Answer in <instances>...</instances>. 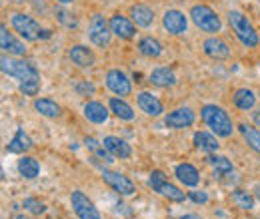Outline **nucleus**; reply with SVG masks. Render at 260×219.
Wrapping results in <instances>:
<instances>
[{
  "label": "nucleus",
  "mask_w": 260,
  "mask_h": 219,
  "mask_svg": "<svg viewBox=\"0 0 260 219\" xmlns=\"http://www.w3.org/2000/svg\"><path fill=\"white\" fill-rule=\"evenodd\" d=\"M256 197H258V201H260V186H256Z\"/></svg>",
  "instance_id": "nucleus-43"
},
{
  "label": "nucleus",
  "mask_w": 260,
  "mask_h": 219,
  "mask_svg": "<svg viewBox=\"0 0 260 219\" xmlns=\"http://www.w3.org/2000/svg\"><path fill=\"white\" fill-rule=\"evenodd\" d=\"M102 180L114 189V191H118L120 195H134V191H136L134 184L130 182L126 176H122V173H118V171L102 169Z\"/></svg>",
  "instance_id": "nucleus-9"
},
{
  "label": "nucleus",
  "mask_w": 260,
  "mask_h": 219,
  "mask_svg": "<svg viewBox=\"0 0 260 219\" xmlns=\"http://www.w3.org/2000/svg\"><path fill=\"white\" fill-rule=\"evenodd\" d=\"M130 16L136 22V26H142V28H148L154 22V12L144 4H134L130 8Z\"/></svg>",
  "instance_id": "nucleus-19"
},
{
  "label": "nucleus",
  "mask_w": 260,
  "mask_h": 219,
  "mask_svg": "<svg viewBox=\"0 0 260 219\" xmlns=\"http://www.w3.org/2000/svg\"><path fill=\"white\" fill-rule=\"evenodd\" d=\"M108 106H110V112H114L116 118L126 120V122L134 120V112H132V108H130L124 100H120V98H110Z\"/></svg>",
  "instance_id": "nucleus-26"
},
{
  "label": "nucleus",
  "mask_w": 260,
  "mask_h": 219,
  "mask_svg": "<svg viewBox=\"0 0 260 219\" xmlns=\"http://www.w3.org/2000/svg\"><path fill=\"white\" fill-rule=\"evenodd\" d=\"M0 48H2L4 52H8V54H14V56H24V54H26L24 44L18 42V40H14V36L8 32L6 26L0 28Z\"/></svg>",
  "instance_id": "nucleus-14"
},
{
  "label": "nucleus",
  "mask_w": 260,
  "mask_h": 219,
  "mask_svg": "<svg viewBox=\"0 0 260 219\" xmlns=\"http://www.w3.org/2000/svg\"><path fill=\"white\" fill-rule=\"evenodd\" d=\"M204 52L210 56V58H216V60H224L230 56V48L224 40L220 38H208L204 42Z\"/></svg>",
  "instance_id": "nucleus-16"
},
{
  "label": "nucleus",
  "mask_w": 260,
  "mask_h": 219,
  "mask_svg": "<svg viewBox=\"0 0 260 219\" xmlns=\"http://www.w3.org/2000/svg\"><path fill=\"white\" fill-rule=\"evenodd\" d=\"M70 203L74 207V213L80 219H100V213H98V209L94 207V203L82 191H72Z\"/></svg>",
  "instance_id": "nucleus-8"
},
{
  "label": "nucleus",
  "mask_w": 260,
  "mask_h": 219,
  "mask_svg": "<svg viewBox=\"0 0 260 219\" xmlns=\"http://www.w3.org/2000/svg\"><path fill=\"white\" fill-rule=\"evenodd\" d=\"M190 199L194 203H206L208 201V195L204 191H190Z\"/></svg>",
  "instance_id": "nucleus-38"
},
{
  "label": "nucleus",
  "mask_w": 260,
  "mask_h": 219,
  "mask_svg": "<svg viewBox=\"0 0 260 219\" xmlns=\"http://www.w3.org/2000/svg\"><path fill=\"white\" fill-rule=\"evenodd\" d=\"M12 26L24 40H38L40 34H42L38 22L32 20L30 16H26V14H12Z\"/></svg>",
  "instance_id": "nucleus-7"
},
{
  "label": "nucleus",
  "mask_w": 260,
  "mask_h": 219,
  "mask_svg": "<svg viewBox=\"0 0 260 219\" xmlns=\"http://www.w3.org/2000/svg\"><path fill=\"white\" fill-rule=\"evenodd\" d=\"M194 146L198 148V150H202V152H216L220 144L216 142L214 136H210V134H206V132H196Z\"/></svg>",
  "instance_id": "nucleus-28"
},
{
  "label": "nucleus",
  "mask_w": 260,
  "mask_h": 219,
  "mask_svg": "<svg viewBox=\"0 0 260 219\" xmlns=\"http://www.w3.org/2000/svg\"><path fill=\"white\" fill-rule=\"evenodd\" d=\"M84 144H86V148H88L90 152H94V150H98V148L102 146V144H98L94 138H86V140H84Z\"/></svg>",
  "instance_id": "nucleus-39"
},
{
  "label": "nucleus",
  "mask_w": 260,
  "mask_h": 219,
  "mask_svg": "<svg viewBox=\"0 0 260 219\" xmlns=\"http://www.w3.org/2000/svg\"><path fill=\"white\" fill-rule=\"evenodd\" d=\"M136 102H138V108H140L146 116L156 118V116L162 114V102H160L156 96L150 94V92H140V94L136 96Z\"/></svg>",
  "instance_id": "nucleus-13"
},
{
  "label": "nucleus",
  "mask_w": 260,
  "mask_h": 219,
  "mask_svg": "<svg viewBox=\"0 0 260 219\" xmlns=\"http://www.w3.org/2000/svg\"><path fill=\"white\" fill-rule=\"evenodd\" d=\"M40 90V82H22L20 84V92L24 96H36Z\"/></svg>",
  "instance_id": "nucleus-34"
},
{
  "label": "nucleus",
  "mask_w": 260,
  "mask_h": 219,
  "mask_svg": "<svg viewBox=\"0 0 260 219\" xmlns=\"http://www.w3.org/2000/svg\"><path fill=\"white\" fill-rule=\"evenodd\" d=\"M138 50H140V54H144V56H148V58H156V56L162 54V44H160L156 38L146 36V38H142V40L138 42Z\"/></svg>",
  "instance_id": "nucleus-24"
},
{
  "label": "nucleus",
  "mask_w": 260,
  "mask_h": 219,
  "mask_svg": "<svg viewBox=\"0 0 260 219\" xmlns=\"http://www.w3.org/2000/svg\"><path fill=\"white\" fill-rule=\"evenodd\" d=\"M228 22H230L232 30L236 32L238 40H240L244 46H248V48L258 46V34L254 32L252 24L248 22V18H246L242 12H238V10H230V14H228Z\"/></svg>",
  "instance_id": "nucleus-3"
},
{
  "label": "nucleus",
  "mask_w": 260,
  "mask_h": 219,
  "mask_svg": "<svg viewBox=\"0 0 260 219\" xmlns=\"http://www.w3.org/2000/svg\"><path fill=\"white\" fill-rule=\"evenodd\" d=\"M76 92L78 94H92L94 92V86L88 84V82H80V84H76Z\"/></svg>",
  "instance_id": "nucleus-37"
},
{
  "label": "nucleus",
  "mask_w": 260,
  "mask_h": 219,
  "mask_svg": "<svg viewBox=\"0 0 260 219\" xmlns=\"http://www.w3.org/2000/svg\"><path fill=\"white\" fill-rule=\"evenodd\" d=\"M40 38H50V30H42V34H40Z\"/></svg>",
  "instance_id": "nucleus-41"
},
{
  "label": "nucleus",
  "mask_w": 260,
  "mask_h": 219,
  "mask_svg": "<svg viewBox=\"0 0 260 219\" xmlns=\"http://www.w3.org/2000/svg\"><path fill=\"white\" fill-rule=\"evenodd\" d=\"M232 201H234L236 207H240V209H252V207H254V197H252L248 191H244V189H236V191L232 193Z\"/></svg>",
  "instance_id": "nucleus-32"
},
{
  "label": "nucleus",
  "mask_w": 260,
  "mask_h": 219,
  "mask_svg": "<svg viewBox=\"0 0 260 219\" xmlns=\"http://www.w3.org/2000/svg\"><path fill=\"white\" fill-rule=\"evenodd\" d=\"M84 116L92 124H104L108 120V110L100 102H88L84 104Z\"/></svg>",
  "instance_id": "nucleus-21"
},
{
  "label": "nucleus",
  "mask_w": 260,
  "mask_h": 219,
  "mask_svg": "<svg viewBox=\"0 0 260 219\" xmlns=\"http://www.w3.org/2000/svg\"><path fill=\"white\" fill-rule=\"evenodd\" d=\"M14 219H30V217H24V215H16Z\"/></svg>",
  "instance_id": "nucleus-45"
},
{
  "label": "nucleus",
  "mask_w": 260,
  "mask_h": 219,
  "mask_svg": "<svg viewBox=\"0 0 260 219\" xmlns=\"http://www.w3.org/2000/svg\"><path fill=\"white\" fill-rule=\"evenodd\" d=\"M148 184H150V188L154 189V191H158L162 197L170 199V201H182L184 199V191H180L176 186H172L170 182H166V176H164L160 169H154L150 173Z\"/></svg>",
  "instance_id": "nucleus-5"
},
{
  "label": "nucleus",
  "mask_w": 260,
  "mask_h": 219,
  "mask_svg": "<svg viewBox=\"0 0 260 219\" xmlns=\"http://www.w3.org/2000/svg\"><path fill=\"white\" fill-rule=\"evenodd\" d=\"M106 86L116 96H128L132 92L130 80L124 76V72H120V70H110L106 74Z\"/></svg>",
  "instance_id": "nucleus-12"
},
{
  "label": "nucleus",
  "mask_w": 260,
  "mask_h": 219,
  "mask_svg": "<svg viewBox=\"0 0 260 219\" xmlns=\"http://www.w3.org/2000/svg\"><path fill=\"white\" fill-rule=\"evenodd\" d=\"M110 30H112V34H116V36H120V38H126V40L132 38L134 32H136L128 18H124V16H120V14H114V16L110 18Z\"/></svg>",
  "instance_id": "nucleus-20"
},
{
  "label": "nucleus",
  "mask_w": 260,
  "mask_h": 219,
  "mask_svg": "<svg viewBox=\"0 0 260 219\" xmlns=\"http://www.w3.org/2000/svg\"><path fill=\"white\" fill-rule=\"evenodd\" d=\"M30 148H32V140H30L28 134L20 127V129H16V134H14L12 142L8 144L6 152H8V154H24V152H28Z\"/></svg>",
  "instance_id": "nucleus-18"
},
{
  "label": "nucleus",
  "mask_w": 260,
  "mask_h": 219,
  "mask_svg": "<svg viewBox=\"0 0 260 219\" xmlns=\"http://www.w3.org/2000/svg\"><path fill=\"white\" fill-rule=\"evenodd\" d=\"M164 124L172 129H182V127H188V125L194 124V112L190 108H178V110H172L166 118H164Z\"/></svg>",
  "instance_id": "nucleus-11"
},
{
  "label": "nucleus",
  "mask_w": 260,
  "mask_h": 219,
  "mask_svg": "<svg viewBox=\"0 0 260 219\" xmlns=\"http://www.w3.org/2000/svg\"><path fill=\"white\" fill-rule=\"evenodd\" d=\"M18 171L20 176H24L26 180H34L38 173H40V163L34 159V157H22L18 161Z\"/></svg>",
  "instance_id": "nucleus-29"
},
{
  "label": "nucleus",
  "mask_w": 260,
  "mask_h": 219,
  "mask_svg": "<svg viewBox=\"0 0 260 219\" xmlns=\"http://www.w3.org/2000/svg\"><path fill=\"white\" fill-rule=\"evenodd\" d=\"M92 154H94V156H96V157H100L102 161H106V163H110V161H114V156H112V154H110V152H108V150L104 148V144H102V146H100L98 150H94Z\"/></svg>",
  "instance_id": "nucleus-36"
},
{
  "label": "nucleus",
  "mask_w": 260,
  "mask_h": 219,
  "mask_svg": "<svg viewBox=\"0 0 260 219\" xmlns=\"http://www.w3.org/2000/svg\"><path fill=\"white\" fill-rule=\"evenodd\" d=\"M150 82L154 86H160V88H168V86H174L176 84V76L170 68H156L152 74H150Z\"/></svg>",
  "instance_id": "nucleus-23"
},
{
  "label": "nucleus",
  "mask_w": 260,
  "mask_h": 219,
  "mask_svg": "<svg viewBox=\"0 0 260 219\" xmlns=\"http://www.w3.org/2000/svg\"><path fill=\"white\" fill-rule=\"evenodd\" d=\"M102 144H104V148H106V150H108L114 157L126 159V157L132 156V150H130L128 144H126L124 140L116 138V136H106V138L102 140Z\"/></svg>",
  "instance_id": "nucleus-15"
},
{
  "label": "nucleus",
  "mask_w": 260,
  "mask_h": 219,
  "mask_svg": "<svg viewBox=\"0 0 260 219\" xmlns=\"http://www.w3.org/2000/svg\"><path fill=\"white\" fill-rule=\"evenodd\" d=\"M202 120L204 124L208 125L216 136L220 138H230L232 132H234V125H232V120L228 118V114L220 108V106H214V104H208L202 108Z\"/></svg>",
  "instance_id": "nucleus-1"
},
{
  "label": "nucleus",
  "mask_w": 260,
  "mask_h": 219,
  "mask_svg": "<svg viewBox=\"0 0 260 219\" xmlns=\"http://www.w3.org/2000/svg\"><path fill=\"white\" fill-rule=\"evenodd\" d=\"M256 104V96L248 88H240L234 92V106L240 110H252Z\"/></svg>",
  "instance_id": "nucleus-27"
},
{
  "label": "nucleus",
  "mask_w": 260,
  "mask_h": 219,
  "mask_svg": "<svg viewBox=\"0 0 260 219\" xmlns=\"http://www.w3.org/2000/svg\"><path fill=\"white\" fill-rule=\"evenodd\" d=\"M110 34H112L110 24L104 20V16L102 14H94L92 20H90V26H88V38H90V42L100 46V48H104V46L110 44Z\"/></svg>",
  "instance_id": "nucleus-6"
},
{
  "label": "nucleus",
  "mask_w": 260,
  "mask_h": 219,
  "mask_svg": "<svg viewBox=\"0 0 260 219\" xmlns=\"http://www.w3.org/2000/svg\"><path fill=\"white\" fill-rule=\"evenodd\" d=\"M180 219H200L198 215H182Z\"/></svg>",
  "instance_id": "nucleus-42"
},
{
  "label": "nucleus",
  "mask_w": 260,
  "mask_h": 219,
  "mask_svg": "<svg viewBox=\"0 0 260 219\" xmlns=\"http://www.w3.org/2000/svg\"><path fill=\"white\" fill-rule=\"evenodd\" d=\"M208 159V163L214 167V171L222 178V176H228V173H232V163H230V159L224 156H208L206 157Z\"/></svg>",
  "instance_id": "nucleus-31"
},
{
  "label": "nucleus",
  "mask_w": 260,
  "mask_h": 219,
  "mask_svg": "<svg viewBox=\"0 0 260 219\" xmlns=\"http://www.w3.org/2000/svg\"><path fill=\"white\" fill-rule=\"evenodd\" d=\"M252 120H254V124H256L260 127V112H256V114L252 116Z\"/></svg>",
  "instance_id": "nucleus-40"
},
{
  "label": "nucleus",
  "mask_w": 260,
  "mask_h": 219,
  "mask_svg": "<svg viewBox=\"0 0 260 219\" xmlns=\"http://www.w3.org/2000/svg\"><path fill=\"white\" fill-rule=\"evenodd\" d=\"M0 68H2L4 74L20 80V84L22 82H40L38 70L34 68L32 64L24 62V60H12L8 56H2L0 58Z\"/></svg>",
  "instance_id": "nucleus-2"
},
{
  "label": "nucleus",
  "mask_w": 260,
  "mask_h": 219,
  "mask_svg": "<svg viewBox=\"0 0 260 219\" xmlns=\"http://www.w3.org/2000/svg\"><path fill=\"white\" fill-rule=\"evenodd\" d=\"M162 24L170 34L178 36V34H184L186 32V28H188V18L180 10H166L162 16Z\"/></svg>",
  "instance_id": "nucleus-10"
},
{
  "label": "nucleus",
  "mask_w": 260,
  "mask_h": 219,
  "mask_svg": "<svg viewBox=\"0 0 260 219\" xmlns=\"http://www.w3.org/2000/svg\"><path fill=\"white\" fill-rule=\"evenodd\" d=\"M22 205H24L26 211H30V213H34V215H40V213H44V209H46L44 203H40V201L34 199V197H26Z\"/></svg>",
  "instance_id": "nucleus-33"
},
{
  "label": "nucleus",
  "mask_w": 260,
  "mask_h": 219,
  "mask_svg": "<svg viewBox=\"0 0 260 219\" xmlns=\"http://www.w3.org/2000/svg\"><path fill=\"white\" fill-rule=\"evenodd\" d=\"M68 56H70L72 62L76 64V66H80V68H88V66L94 64V54L86 46H74Z\"/></svg>",
  "instance_id": "nucleus-22"
},
{
  "label": "nucleus",
  "mask_w": 260,
  "mask_h": 219,
  "mask_svg": "<svg viewBox=\"0 0 260 219\" xmlns=\"http://www.w3.org/2000/svg\"><path fill=\"white\" fill-rule=\"evenodd\" d=\"M56 16H58V20H60L64 26H68V28H76V20H74L66 10H56Z\"/></svg>",
  "instance_id": "nucleus-35"
},
{
  "label": "nucleus",
  "mask_w": 260,
  "mask_h": 219,
  "mask_svg": "<svg viewBox=\"0 0 260 219\" xmlns=\"http://www.w3.org/2000/svg\"><path fill=\"white\" fill-rule=\"evenodd\" d=\"M238 129H240V134L244 136L246 144H248V146H250L254 152H258V154H260V132H258V129L250 127L248 124H240V125H238Z\"/></svg>",
  "instance_id": "nucleus-30"
},
{
  "label": "nucleus",
  "mask_w": 260,
  "mask_h": 219,
  "mask_svg": "<svg viewBox=\"0 0 260 219\" xmlns=\"http://www.w3.org/2000/svg\"><path fill=\"white\" fill-rule=\"evenodd\" d=\"M190 18L196 26L204 32H220V28H222V22L216 16V12L204 4H198L190 10Z\"/></svg>",
  "instance_id": "nucleus-4"
},
{
  "label": "nucleus",
  "mask_w": 260,
  "mask_h": 219,
  "mask_svg": "<svg viewBox=\"0 0 260 219\" xmlns=\"http://www.w3.org/2000/svg\"><path fill=\"white\" fill-rule=\"evenodd\" d=\"M34 110L40 114V116H46V118H58L60 116V106L48 98H40L34 102Z\"/></svg>",
  "instance_id": "nucleus-25"
},
{
  "label": "nucleus",
  "mask_w": 260,
  "mask_h": 219,
  "mask_svg": "<svg viewBox=\"0 0 260 219\" xmlns=\"http://www.w3.org/2000/svg\"><path fill=\"white\" fill-rule=\"evenodd\" d=\"M58 2H62V4H70V2H74V0H58Z\"/></svg>",
  "instance_id": "nucleus-44"
},
{
  "label": "nucleus",
  "mask_w": 260,
  "mask_h": 219,
  "mask_svg": "<svg viewBox=\"0 0 260 219\" xmlns=\"http://www.w3.org/2000/svg\"><path fill=\"white\" fill-rule=\"evenodd\" d=\"M174 176L178 178L180 184H184V186H188V188H194L196 184L200 182L198 169H196L194 165H190V163H180V165H176Z\"/></svg>",
  "instance_id": "nucleus-17"
}]
</instances>
